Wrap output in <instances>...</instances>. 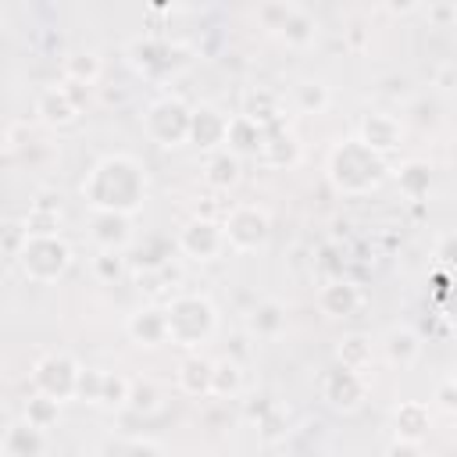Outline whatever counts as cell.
<instances>
[{
    "label": "cell",
    "instance_id": "1",
    "mask_svg": "<svg viewBox=\"0 0 457 457\" xmlns=\"http://www.w3.org/2000/svg\"><path fill=\"white\" fill-rule=\"evenodd\" d=\"M82 196L93 211H111L132 218L146 200V171L129 154H111L93 164L82 179Z\"/></svg>",
    "mask_w": 457,
    "mask_h": 457
},
{
    "label": "cell",
    "instance_id": "2",
    "mask_svg": "<svg viewBox=\"0 0 457 457\" xmlns=\"http://www.w3.org/2000/svg\"><path fill=\"white\" fill-rule=\"evenodd\" d=\"M386 171H389L386 157L375 154V150H368L357 139H343L328 154V179L336 182L339 193H350V196L371 193L386 179Z\"/></svg>",
    "mask_w": 457,
    "mask_h": 457
},
{
    "label": "cell",
    "instance_id": "3",
    "mask_svg": "<svg viewBox=\"0 0 457 457\" xmlns=\"http://www.w3.org/2000/svg\"><path fill=\"white\" fill-rule=\"evenodd\" d=\"M218 328V311L207 296H196V293H186V296H175L168 307H164V332L175 346H200L214 336Z\"/></svg>",
    "mask_w": 457,
    "mask_h": 457
},
{
    "label": "cell",
    "instance_id": "4",
    "mask_svg": "<svg viewBox=\"0 0 457 457\" xmlns=\"http://www.w3.org/2000/svg\"><path fill=\"white\" fill-rule=\"evenodd\" d=\"M18 264L32 282H57L71 264V246L61 236H25Z\"/></svg>",
    "mask_w": 457,
    "mask_h": 457
},
{
    "label": "cell",
    "instance_id": "5",
    "mask_svg": "<svg viewBox=\"0 0 457 457\" xmlns=\"http://www.w3.org/2000/svg\"><path fill=\"white\" fill-rule=\"evenodd\" d=\"M221 236H225V246H232L236 253H253L268 243L271 218L257 204H236L221 221Z\"/></svg>",
    "mask_w": 457,
    "mask_h": 457
},
{
    "label": "cell",
    "instance_id": "6",
    "mask_svg": "<svg viewBox=\"0 0 457 457\" xmlns=\"http://www.w3.org/2000/svg\"><path fill=\"white\" fill-rule=\"evenodd\" d=\"M189 107L179 96H161L143 114V132L157 146H182L189 139Z\"/></svg>",
    "mask_w": 457,
    "mask_h": 457
},
{
    "label": "cell",
    "instance_id": "7",
    "mask_svg": "<svg viewBox=\"0 0 457 457\" xmlns=\"http://www.w3.org/2000/svg\"><path fill=\"white\" fill-rule=\"evenodd\" d=\"M75 378H79V364L68 353H46L36 368H32V386L39 396H50L57 403L75 396Z\"/></svg>",
    "mask_w": 457,
    "mask_h": 457
},
{
    "label": "cell",
    "instance_id": "8",
    "mask_svg": "<svg viewBox=\"0 0 457 457\" xmlns=\"http://www.w3.org/2000/svg\"><path fill=\"white\" fill-rule=\"evenodd\" d=\"M321 396L328 400V407L336 411H357L368 396V382H364V371H350L343 364L328 368L321 375Z\"/></svg>",
    "mask_w": 457,
    "mask_h": 457
},
{
    "label": "cell",
    "instance_id": "9",
    "mask_svg": "<svg viewBox=\"0 0 457 457\" xmlns=\"http://www.w3.org/2000/svg\"><path fill=\"white\" fill-rule=\"evenodd\" d=\"M175 246L193 257V261H214L221 250H225V236H221V225L211 221V218H193L186 221V228L179 232Z\"/></svg>",
    "mask_w": 457,
    "mask_h": 457
},
{
    "label": "cell",
    "instance_id": "10",
    "mask_svg": "<svg viewBox=\"0 0 457 457\" xmlns=\"http://www.w3.org/2000/svg\"><path fill=\"white\" fill-rule=\"evenodd\" d=\"M132 54V64L143 71V75H171L179 64H182V46H171V43H161V39H136L129 46Z\"/></svg>",
    "mask_w": 457,
    "mask_h": 457
},
{
    "label": "cell",
    "instance_id": "11",
    "mask_svg": "<svg viewBox=\"0 0 457 457\" xmlns=\"http://www.w3.org/2000/svg\"><path fill=\"white\" fill-rule=\"evenodd\" d=\"M36 114L46 121V125H71L79 118V96H75V86L64 82V86H46L39 96H36Z\"/></svg>",
    "mask_w": 457,
    "mask_h": 457
},
{
    "label": "cell",
    "instance_id": "12",
    "mask_svg": "<svg viewBox=\"0 0 457 457\" xmlns=\"http://www.w3.org/2000/svg\"><path fill=\"white\" fill-rule=\"evenodd\" d=\"M400 139H403V125H400V118L382 114V111L361 118V136H357V143H364L368 150L386 154V150L400 146Z\"/></svg>",
    "mask_w": 457,
    "mask_h": 457
},
{
    "label": "cell",
    "instance_id": "13",
    "mask_svg": "<svg viewBox=\"0 0 457 457\" xmlns=\"http://www.w3.org/2000/svg\"><path fill=\"white\" fill-rule=\"evenodd\" d=\"M225 132H228V118L204 104L189 114V139L186 143H196L200 150H221Z\"/></svg>",
    "mask_w": 457,
    "mask_h": 457
},
{
    "label": "cell",
    "instance_id": "14",
    "mask_svg": "<svg viewBox=\"0 0 457 457\" xmlns=\"http://www.w3.org/2000/svg\"><path fill=\"white\" fill-rule=\"evenodd\" d=\"M93 243L100 250L121 253L132 243V221L125 214H111V211H93Z\"/></svg>",
    "mask_w": 457,
    "mask_h": 457
},
{
    "label": "cell",
    "instance_id": "15",
    "mask_svg": "<svg viewBox=\"0 0 457 457\" xmlns=\"http://www.w3.org/2000/svg\"><path fill=\"white\" fill-rule=\"evenodd\" d=\"M361 303H364V293L346 278H336V282L321 286V293H318V307L328 318H350L361 311Z\"/></svg>",
    "mask_w": 457,
    "mask_h": 457
},
{
    "label": "cell",
    "instance_id": "16",
    "mask_svg": "<svg viewBox=\"0 0 457 457\" xmlns=\"http://www.w3.org/2000/svg\"><path fill=\"white\" fill-rule=\"evenodd\" d=\"M43 446H46L43 428H32L25 418L14 421V425L0 436V450H4V457H39Z\"/></svg>",
    "mask_w": 457,
    "mask_h": 457
},
{
    "label": "cell",
    "instance_id": "17",
    "mask_svg": "<svg viewBox=\"0 0 457 457\" xmlns=\"http://www.w3.org/2000/svg\"><path fill=\"white\" fill-rule=\"evenodd\" d=\"M243 118L253 121L261 132H271V129H278V121H282V104H278V96L268 93V89H250V93L243 96Z\"/></svg>",
    "mask_w": 457,
    "mask_h": 457
},
{
    "label": "cell",
    "instance_id": "18",
    "mask_svg": "<svg viewBox=\"0 0 457 457\" xmlns=\"http://www.w3.org/2000/svg\"><path fill=\"white\" fill-rule=\"evenodd\" d=\"M382 350H386V361H389L393 368H411V364L421 357V339H418L414 328H407V325H393V328L386 332Z\"/></svg>",
    "mask_w": 457,
    "mask_h": 457
},
{
    "label": "cell",
    "instance_id": "19",
    "mask_svg": "<svg viewBox=\"0 0 457 457\" xmlns=\"http://www.w3.org/2000/svg\"><path fill=\"white\" fill-rule=\"evenodd\" d=\"M432 425V414H428V403L421 400H403L396 411H393V428H396V439H407V443H418Z\"/></svg>",
    "mask_w": 457,
    "mask_h": 457
},
{
    "label": "cell",
    "instance_id": "20",
    "mask_svg": "<svg viewBox=\"0 0 457 457\" xmlns=\"http://www.w3.org/2000/svg\"><path fill=\"white\" fill-rule=\"evenodd\" d=\"M246 328L257 336V339H278L286 332V307L278 300H264L250 311L246 318Z\"/></svg>",
    "mask_w": 457,
    "mask_h": 457
},
{
    "label": "cell",
    "instance_id": "21",
    "mask_svg": "<svg viewBox=\"0 0 457 457\" xmlns=\"http://www.w3.org/2000/svg\"><path fill=\"white\" fill-rule=\"evenodd\" d=\"M129 336L139 343V346H157L168 339L164 332V311L157 307H139L136 314H129Z\"/></svg>",
    "mask_w": 457,
    "mask_h": 457
},
{
    "label": "cell",
    "instance_id": "22",
    "mask_svg": "<svg viewBox=\"0 0 457 457\" xmlns=\"http://www.w3.org/2000/svg\"><path fill=\"white\" fill-rule=\"evenodd\" d=\"M211 364L214 361H207L200 353H189L179 364V386H182V393H189V396H211Z\"/></svg>",
    "mask_w": 457,
    "mask_h": 457
},
{
    "label": "cell",
    "instance_id": "23",
    "mask_svg": "<svg viewBox=\"0 0 457 457\" xmlns=\"http://www.w3.org/2000/svg\"><path fill=\"white\" fill-rule=\"evenodd\" d=\"M275 36H282V39H286V46L303 50V46H311V43H314L318 25H314V18H311L303 7H293V11H289V18L282 21V29H278Z\"/></svg>",
    "mask_w": 457,
    "mask_h": 457
},
{
    "label": "cell",
    "instance_id": "24",
    "mask_svg": "<svg viewBox=\"0 0 457 457\" xmlns=\"http://www.w3.org/2000/svg\"><path fill=\"white\" fill-rule=\"evenodd\" d=\"M261 139H264V132L253 125V121H246L243 114H236V118H228V132H225V143H228V154H253L257 157V146H261Z\"/></svg>",
    "mask_w": 457,
    "mask_h": 457
},
{
    "label": "cell",
    "instance_id": "25",
    "mask_svg": "<svg viewBox=\"0 0 457 457\" xmlns=\"http://www.w3.org/2000/svg\"><path fill=\"white\" fill-rule=\"evenodd\" d=\"M396 186L407 200H421L432 189V168L425 161H407L403 168H396Z\"/></svg>",
    "mask_w": 457,
    "mask_h": 457
},
{
    "label": "cell",
    "instance_id": "26",
    "mask_svg": "<svg viewBox=\"0 0 457 457\" xmlns=\"http://www.w3.org/2000/svg\"><path fill=\"white\" fill-rule=\"evenodd\" d=\"M204 179H207V186H214V189H228V186H236V179H239V157L228 154V150H214V154L207 157Z\"/></svg>",
    "mask_w": 457,
    "mask_h": 457
},
{
    "label": "cell",
    "instance_id": "27",
    "mask_svg": "<svg viewBox=\"0 0 457 457\" xmlns=\"http://www.w3.org/2000/svg\"><path fill=\"white\" fill-rule=\"evenodd\" d=\"M243 389V371L236 361H214L211 364V396H236Z\"/></svg>",
    "mask_w": 457,
    "mask_h": 457
},
{
    "label": "cell",
    "instance_id": "28",
    "mask_svg": "<svg viewBox=\"0 0 457 457\" xmlns=\"http://www.w3.org/2000/svg\"><path fill=\"white\" fill-rule=\"evenodd\" d=\"M64 75L75 86H93L100 79V57L96 54H71L64 61Z\"/></svg>",
    "mask_w": 457,
    "mask_h": 457
},
{
    "label": "cell",
    "instance_id": "29",
    "mask_svg": "<svg viewBox=\"0 0 457 457\" xmlns=\"http://www.w3.org/2000/svg\"><path fill=\"white\" fill-rule=\"evenodd\" d=\"M339 364L350 371H364L371 364V343L364 336H346L339 343Z\"/></svg>",
    "mask_w": 457,
    "mask_h": 457
},
{
    "label": "cell",
    "instance_id": "30",
    "mask_svg": "<svg viewBox=\"0 0 457 457\" xmlns=\"http://www.w3.org/2000/svg\"><path fill=\"white\" fill-rule=\"evenodd\" d=\"M129 386H132V378H125V375H118V371H104V382H100V407H125L129 403Z\"/></svg>",
    "mask_w": 457,
    "mask_h": 457
},
{
    "label": "cell",
    "instance_id": "31",
    "mask_svg": "<svg viewBox=\"0 0 457 457\" xmlns=\"http://www.w3.org/2000/svg\"><path fill=\"white\" fill-rule=\"evenodd\" d=\"M57 414H61V403L50 400V396H39V393H36V396L25 403V421H29L32 428H43V432H46V428L57 421Z\"/></svg>",
    "mask_w": 457,
    "mask_h": 457
},
{
    "label": "cell",
    "instance_id": "32",
    "mask_svg": "<svg viewBox=\"0 0 457 457\" xmlns=\"http://www.w3.org/2000/svg\"><path fill=\"white\" fill-rule=\"evenodd\" d=\"M296 107L303 114H321L328 107V89L321 82H300L296 86Z\"/></svg>",
    "mask_w": 457,
    "mask_h": 457
},
{
    "label": "cell",
    "instance_id": "33",
    "mask_svg": "<svg viewBox=\"0 0 457 457\" xmlns=\"http://www.w3.org/2000/svg\"><path fill=\"white\" fill-rule=\"evenodd\" d=\"M100 382H104V371L96 368H79V378H75V396L96 403L100 400Z\"/></svg>",
    "mask_w": 457,
    "mask_h": 457
},
{
    "label": "cell",
    "instance_id": "34",
    "mask_svg": "<svg viewBox=\"0 0 457 457\" xmlns=\"http://www.w3.org/2000/svg\"><path fill=\"white\" fill-rule=\"evenodd\" d=\"M125 407H132V411H154L157 407V386L154 382H132Z\"/></svg>",
    "mask_w": 457,
    "mask_h": 457
},
{
    "label": "cell",
    "instance_id": "35",
    "mask_svg": "<svg viewBox=\"0 0 457 457\" xmlns=\"http://www.w3.org/2000/svg\"><path fill=\"white\" fill-rule=\"evenodd\" d=\"M293 7H296V4H264V7H257V21H261L268 32H278Z\"/></svg>",
    "mask_w": 457,
    "mask_h": 457
},
{
    "label": "cell",
    "instance_id": "36",
    "mask_svg": "<svg viewBox=\"0 0 457 457\" xmlns=\"http://www.w3.org/2000/svg\"><path fill=\"white\" fill-rule=\"evenodd\" d=\"M96 275L100 278H121V271H125V257L121 253H111V250H100V257H96Z\"/></svg>",
    "mask_w": 457,
    "mask_h": 457
},
{
    "label": "cell",
    "instance_id": "37",
    "mask_svg": "<svg viewBox=\"0 0 457 457\" xmlns=\"http://www.w3.org/2000/svg\"><path fill=\"white\" fill-rule=\"evenodd\" d=\"M121 457H164V450H161L157 443H150V439H132V443L121 450Z\"/></svg>",
    "mask_w": 457,
    "mask_h": 457
},
{
    "label": "cell",
    "instance_id": "38",
    "mask_svg": "<svg viewBox=\"0 0 457 457\" xmlns=\"http://www.w3.org/2000/svg\"><path fill=\"white\" fill-rule=\"evenodd\" d=\"M436 400H439V407H443L446 414H453V411H457V389H453V378H443V382H439Z\"/></svg>",
    "mask_w": 457,
    "mask_h": 457
},
{
    "label": "cell",
    "instance_id": "39",
    "mask_svg": "<svg viewBox=\"0 0 457 457\" xmlns=\"http://www.w3.org/2000/svg\"><path fill=\"white\" fill-rule=\"evenodd\" d=\"M386 457H421V450H418V443H407V439H396L389 450H386Z\"/></svg>",
    "mask_w": 457,
    "mask_h": 457
},
{
    "label": "cell",
    "instance_id": "40",
    "mask_svg": "<svg viewBox=\"0 0 457 457\" xmlns=\"http://www.w3.org/2000/svg\"><path fill=\"white\" fill-rule=\"evenodd\" d=\"M428 18H436V21H453V18H457V7H453V4H443V7H428Z\"/></svg>",
    "mask_w": 457,
    "mask_h": 457
},
{
    "label": "cell",
    "instance_id": "41",
    "mask_svg": "<svg viewBox=\"0 0 457 457\" xmlns=\"http://www.w3.org/2000/svg\"><path fill=\"white\" fill-rule=\"evenodd\" d=\"M450 250H453V232H450V236H443V243H439V264H443V268H450V261H453V257H450Z\"/></svg>",
    "mask_w": 457,
    "mask_h": 457
},
{
    "label": "cell",
    "instance_id": "42",
    "mask_svg": "<svg viewBox=\"0 0 457 457\" xmlns=\"http://www.w3.org/2000/svg\"><path fill=\"white\" fill-rule=\"evenodd\" d=\"M393 14H407V11H418V4H389Z\"/></svg>",
    "mask_w": 457,
    "mask_h": 457
},
{
    "label": "cell",
    "instance_id": "43",
    "mask_svg": "<svg viewBox=\"0 0 457 457\" xmlns=\"http://www.w3.org/2000/svg\"><path fill=\"white\" fill-rule=\"evenodd\" d=\"M450 75H453V68H450V64H446V68H443V71H439V86H443V89H450Z\"/></svg>",
    "mask_w": 457,
    "mask_h": 457
},
{
    "label": "cell",
    "instance_id": "44",
    "mask_svg": "<svg viewBox=\"0 0 457 457\" xmlns=\"http://www.w3.org/2000/svg\"><path fill=\"white\" fill-rule=\"evenodd\" d=\"M0 453H4V450H0Z\"/></svg>",
    "mask_w": 457,
    "mask_h": 457
}]
</instances>
